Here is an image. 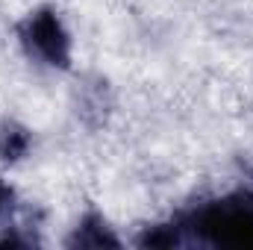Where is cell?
<instances>
[{
	"label": "cell",
	"instance_id": "1",
	"mask_svg": "<svg viewBox=\"0 0 253 250\" xmlns=\"http://www.w3.org/2000/svg\"><path fill=\"white\" fill-rule=\"evenodd\" d=\"M186 248L253 250V188H236L177 215Z\"/></svg>",
	"mask_w": 253,
	"mask_h": 250
},
{
	"label": "cell",
	"instance_id": "2",
	"mask_svg": "<svg viewBox=\"0 0 253 250\" xmlns=\"http://www.w3.org/2000/svg\"><path fill=\"white\" fill-rule=\"evenodd\" d=\"M18 44L30 62L50 68V71H71L74 65V39L65 27L62 15L53 6H36L15 24Z\"/></svg>",
	"mask_w": 253,
	"mask_h": 250
},
{
	"label": "cell",
	"instance_id": "3",
	"mask_svg": "<svg viewBox=\"0 0 253 250\" xmlns=\"http://www.w3.org/2000/svg\"><path fill=\"white\" fill-rule=\"evenodd\" d=\"M65 248L71 250H106V248H124L121 236L115 233V227L97 212V209H88L77 227L71 230V236L65 239Z\"/></svg>",
	"mask_w": 253,
	"mask_h": 250
},
{
	"label": "cell",
	"instance_id": "4",
	"mask_svg": "<svg viewBox=\"0 0 253 250\" xmlns=\"http://www.w3.org/2000/svg\"><path fill=\"white\" fill-rule=\"evenodd\" d=\"M33 150V129L15 118H3L0 121V162L6 165H18L21 159H27Z\"/></svg>",
	"mask_w": 253,
	"mask_h": 250
},
{
	"label": "cell",
	"instance_id": "5",
	"mask_svg": "<svg viewBox=\"0 0 253 250\" xmlns=\"http://www.w3.org/2000/svg\"><path fill=\"white\" fill-rule=\"evenodd\" d=\"M138 248H186V236H183V227L177 218L171 221H162V224H153V227H144L135 239Z\"/></svg>",
	"mask_w": 253,
	"mask_h": 250
},
{
	"label": "cell",
	"instance_id": "6",
	"mask_svg": "<svg viewBox=\"0 0 253 250\" xmlns=\"http://www.w3.org/2000/svg\"><path fill=\"white\" fill-rule=\"evenodd\" d=\"M15 203H18V197H15V188L9 186V183L3 180V174H0V227H3L6 221H12Z\"/></svg>",
	"mask_w": 253,
	"mask_h": 250
}]
</instances>
